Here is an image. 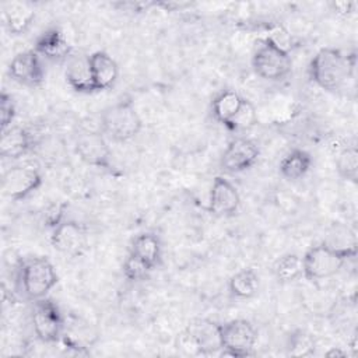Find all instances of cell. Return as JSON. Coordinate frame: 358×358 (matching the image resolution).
Masks as SVG:
<instances>
[{
    "instance_id": "7a4b0ae2",
    "label": "cell",
    "mask_w": 358,
    "mask_h": 358,
    "mask_svg": "<svg viewBox=\"0 0 358 358\" xmlns=\"http://www.w3.org/2000/svg\"><path fill=\"white\" fill-rule=\"evenodd\" d=\"M355 245L340 248L330 243H319L309 248L302 256L303 277L309 281L330 278L341 271L345 263L355 257Z\"/></svg>"
},
{
    "instance_id": "d6986e66",
    "label": "cell",
    "mask_w": 358,
    "mask_h": 358,
    "mask_svg": "<svg viewBox=\"0 0 358 358\" xmlns=\"http://www.w3.org/2000/svg\"><path fill=\"white\" fill-rule=\"evenodd\" d=\"M130 255L141 260L151 270H155L162 257V243L155 234L144 232L137 235L130 245Z\"/></svg>"
},
{
    "instance_id": "83f0119b",
    "label": "cell",
    "mask_w": 358,
    "mask_h": 358,
    "mask_svg": "<svg viewBox=\"0 0 358 358\" xmlns=\"http://www.w3.org/2000/svg\"><path fill=\"white\" fill-rule=\"evenodd\" d=\"M15 103L13 96L3 91L0 95V122H1V130H6L13 126L14 117H15Z\"/></svg>"
},
{
    "instance_id": "e0dca14e",
    "label": "cell",
    "mask_w": 358,
    "mask_h": 358,
    "mask_svg": "<svg viewBox=\"0 0 358 358\" xmlns=\"http://www.w3.org/2000/svg\"><path fill=\"white\" fill-rule=\"evenodd\" d=\"M91 70L95 91H106L115 85L119 77V66L115 59L103 50H96L90 55Z\"/></svg>"
},
{
    "instance_id": "8992f818",
    "label": "cell",
    "mask_w": 358,
    "mask_h": 358,
    "mask_svg": "<svg viewBox=\"0 0 358 358\" xmlns=\"http://www.w3.org/2000/svg\"><path fill=\"white\" fill-rule=\"evenodd\" d=\"M221 357L245 358L253 355L257 341L256 327L246 319H232L218 324Z\"/></svg>"
},
{
    "instance_id": "603a6c76",
    "label": "cell",
    "mask_w": 358,
    "mask_h": 358,
    "mask_svg": "<svg viewBox=\"0 0 358 358\" xmlns=\"http://www.w3.org/2000/svg\"><path fill=\"white\" fill-rule=\"evenodd\" d=\"M273 273L277 281L288 284L303 275L302 257L296 253H285L280 256L273 264Z\"/></svg>"
},
{
    "instance_id": "8fae6325",
    "label": "cell",
    "mask_w": 358,
    "mask_h": 358,
    "mask_svg": "<svg viewBox=\"0 0 358 358\" xmlns=\"http://www.w3.org/2000/svg\"><path fill=\"white\" fill-rule=\"evenodd\" d=\"M259 145L248 137H236L224 150L221 155V168L231 173H239L250 169L259 159Z\"/></svg>"
},
{
    "instance_id": "ba28073f",
    "label": "cell",
    "mask_w": 358,
    "mask_h": 358,
    "mask_svg": "<svg viewBox=\"0 0 358 358\" xmlns=\"http://www.w3.org/2000/svg\"><path fill=\"white\" fill-rule=\"evenodd\" d=\"M74 148L84 164L99 169H110L112 150L101 130H81L77 134Z\"/></svg>"
},
{
    "instance_id": "5bb4252c",
    "label": "cell",
    "mask_w": 358,
    "mask_h": 358,
    "mask_svg": "<svg viewBox=\"0 0 358 358\" xmlns=\"http://www.w3.org/2000/svg\"><path fill=\"white\" fill-rule=\"evenodd\" d=\"M64 77L67 84L78 94H92L95 91L90 55L83 52L71 53L66 60Z\"/></svg>"
},
{
    "instance_id": "484cf974",
    "label": "cell",
    "mask_w": 358,
    "mask_h": 358,
    "mask_svg": "<svg viewBox=\"0 0 358 358\" xmlns=\"http://www.w3.org/2000/svg\"><path fill=\"white\" fill-rule=\"evenodd\" d=\"M257 123V112L255 105L243 98L241 108L238 109L236 115L232 117V120L227 124V129L229 131L241 133V131H248Z\"/></svg>"
},
{
    "instance_id": "f546056e",
    "label": "cell",
    "mask_w": 358,
    "mask_h": 358,
    "mask_svg": "<svg viewBox=\"0 0 358 358\" xmlns=\"http://www.w3.org/2000/svg\"><path fill=\"white\" fill-rule=\"evenodd\" d=\"M326 357H345L347 355V352L345 351H343V350H340V348H336V347H331L326 354H324Z\"/></svg>"
},
{
    "instance_id": "7402d4cb",
    "label": "cell",
    "mask_w": 358,
    "mask_h": 358,
    "mask_svg": "<svg viewBox=\"0 0 358 358\" xmlns=\"http://www.w3.org/2000/svg\"><path fill=\"white\" fill-rule=\"evenodd\" d=\"M259 275L253 268H242L231 275L228 289L238 299H250L259 291Z\"/></svg>"
},
{
    "instance_id": "f1b7e54d",
    "label": "cell",
    "mask_w": 358,
    "mask_h": 358,
    "mask_svg": "<svg viewBox=\"0 0 358 358\" xmlns=\"http://www.w3.org/2000/svg\"><path fill=\"white\" fill-rule=\"evenodd\" d=\"M357 3L355 1H331L330 8L338 17H350L355 11Z\"/></svg>"
},
{
    "instance_id": "ac0fdd59",
    "label": "cell",
    "mask_w": 358,
    "mask_h": 358,
    "mask_svg": "<svg viewBox=\"0 0 358 358\" xmlns=\"http://www.w3.org/2000/svg\"><path fill=\"white\" fill-rule=\"evenodd\" d=\"M36 11L34 4L27 1H11L3 8V20L11 35L25 34L35 20Z\"/></svg>"
},
{
    "instance_id": "4fadbf2b",
    "label": "cell",
    "mask_w": 358,
    "mask_h": 358,
    "mask_svg": "<svg viewBox=\"0 0 358 358\" xmlns=\"http://www.w3.org/2000/svg\"><path fill=\"white\" fill-rule=\"evenodd\" d=\"M241 206L238 189L224 176H215L208 196V211L215 217L234 215Z\"/></svg>"
},
{
    "instance_id": "277c9868",
    "label": "cell",
    "mask_w": 358,
    "mask_h": 358,
    "mask_svg": "<svg viewBox=\"0 0 358 358\" xmlns=\"http://www.w3.org/2000/svg\"><path fill=\"white\" fill-rule=\"evenodd\" d=\"M143 129V120L131 98H122L101 113V131L115 143L134 138Z\"/></svg>"
},
{
    "instance_id": "5b68a950",
    "label": "cell",
    "mask_w": 358,
    "mask_h": 358,
    "mask_svg": "<svg viewBox=\"0 0 358 358\" xmlns=\"http://www.w3.org/2000/svg\"><path fill=\"white\" fill-rule=\"evenodd\" d=\"M253 71L266 81H281L292 69L289 52L278 46L271 38L259 41L252 55Z\"/></svg>"
},
{
    "instance_id": "9a60e30c",
    "label": "cell",
    "mask_w": 358,
    "mask_h": 358,
    "mask_svg": "<svg viewBox=\"0 0 358 358\" xmlns=\"http://www.w3.org/2000/svg\"><path fill=\"white\" fill-rule=\"evenodd\" d=\"M35 145V136L25 127L11 126L1 130L0 155L7 159H18L27 155Z\"/></svg>"
},
{
    "instance_id": "6da1fadb",
    "label": "cell",
    "mask_w": 358,
    "mask_h": 358,
    "mask_svg": "<svg viewBox=\"0 0 358 358\" xmlns=\"http://www.w3.org/2000/svg\"><path fill=\"white\" fill-rule=\"evenodd\" d=\"M354 67V55H345L336 48H322L312 57L308 74L319 88L327 92H337L352 77Z\"/></svg>"
},
{
    "instance_id": "2e32d148",
    "label": "cell",
    "mask_w": 358,
    "mask_h": 358,
    "mask_svg": "<svg viewBox=\"0 0 358 358\" xmlns=\"http://www.w3.org/2000/svg\"><path fill=\"white\" fill-rule=\"evenodd\" d=\"M34 50L45 59L62 62L66 60L71 53L73 48L69 43L66 35L59 28H49L43 31L35 41Z\"/></svg>"
},
{
    "instance_id": "44dd1931",
    "label": "cell",
    "mask_w": 358,
    "mask_h": 358,
    "mask_svg": "<svg viewBox=\"0 0 358 358\" xmlns=\"http://www.w3.org/2000/svg\"><path fill=\"white\" fill-rule=\"evenodd\" d=\"M242 101L243 96H241L234 90H222L218 92L211 102V115L214 120L227 127V124L232 120L241 108Z\"/></svg>"
},
{
    "instance_id": "d4e9b609",
    "label": "cell",
    "mask_w": 358,
    "mask_h": 358,
    "mask_svg": "<svg viewBox=\"0 0 358 358\" xmlns=\"http://www.w3.org/2000/svg\"><path fill=\"white\" fill-rule=\"evenodd\" d=\"M336 169L341 179L357 182L358 178V151L354 145L344 147L336 157Z\"/></svg>"
},
{
    "instance_id": "9c48e42d",
    "label": "cell",
    "mask_w": 358,
    "mask_h": 358,
    "mask_svg": "<svg viewBox=\"0 0 358 358\" xmlns=\"http://www.w3.org/2000/svg\"><path fill=\"white\" fill-rule=\"evenodd\" d=\"M42 183V173L36 168L28 165L11 166L1 176L3 194L13 201L27 199L36 192Z\"/></svg>"
},
{
    "instance_id": "52a82bcc",
    "label": "cell",
    "mask_w": 358,
    "mask_h": 358,
    "mask_svg": "<svg viewBox=\"0 0 358 358\" xmlns=\"http://www.w3.org/2000/svg\"><path fill=\"white\" fill-rule=\"evenodd\" d=\"M31 323L36 338L43 344L59 343L66 327V320L60 308L48 296L34 301Z\"/></svg>"
},
{
    "instance_id": "4316f807",
    "label": "cell",
    "mask_w": 358,
    "mask_h": 358,
    "mask_svg": "<svg viewBox=\"0 0 358 358\" xmlns=\"http://www.w3.org/2000/svg\"><path fill=\"white\" fill-rule=\"evenodd\" d=\"M123 275L129 280V281H141L145 280L150 273L152 271L147 264H144L141 260H138L137 257H134L133 255H127V257L123 262Z\"/></svg>"
},
{
    "instance_id": "7c38bea8",
    "label": "cell",
    "mask_w": 358,
    "mask_h": 358,
    "mask_svg": "<svg viewBox=\"0 0 358 358\" xmlns=\"http://www.w3.org/2000/svg\"><path fill=\"white\" fill-rule=\"evenodd\" d=\"M8 76L21 85L39 87L45 80L41 56L34 49L18 52L8 64Z\"/></svg>"
},
{
    "instance_id": "3957f363",
    "label": "cell",
    "mask_w": 358,
    "mask_h": 358,
    "mask_svg": "<svg viewBox=\"0 0 358 358\" xmlns=\"http://www.w3.org/2000/svg\"><path fill=\"white\" fill-rule=\"evenodd\" d=\"M57 281L59 277L53 264L43 256L25 257L18 264V289L28 301L34 302L48 296Z\"/></svg>"
},
{
    "instance_id": "cb8c5ba5",
    "label": "cell",
    "mask_w": 358,
    "mask_h": 358,
    "mask_svg": "<svg viewBox=\"0 0 358 358\" xmlns=\"http://www.w3.org/2000/svg\"><path fill=\"white\" fill-rule=\"evenodd\" d=\"M316 343L310 333L303 329H295L287 337L285 350L289 357H309L315 352Z\"/></svg>"
},
{
    "instance_id": "ffe728a7",
    "label": "cell",
    "mask_w": 358,
    "mask_h": 358,
    "mask_svg": "<svg viewBox=\"0 0 358 358\" xmlns=\"http://www.w3.org/2000/svg\"><path fill=\"white\" fill-rule=\"evenodd\" d=\"M312 166V157L302 148H294L280 161V175L287 180L302 179Z\"/></svg>"
},
{
    "instance_id": "30bf717a",
    "label": "cell",
    "mask_w": 358,
    "mask_h": 358,
    "mask_svg": "<svg viewBox=\"0 0 358 358\" xmlns=\"http://www.w3.org/2000/svg\"><path fill=\"white\" fill-rule=\"evenodd\" d=\"M50 243L57 252L77 257L88 246V234L83 224L73 220H63L52 229Z\"/></svg>"
}]
</instances>
